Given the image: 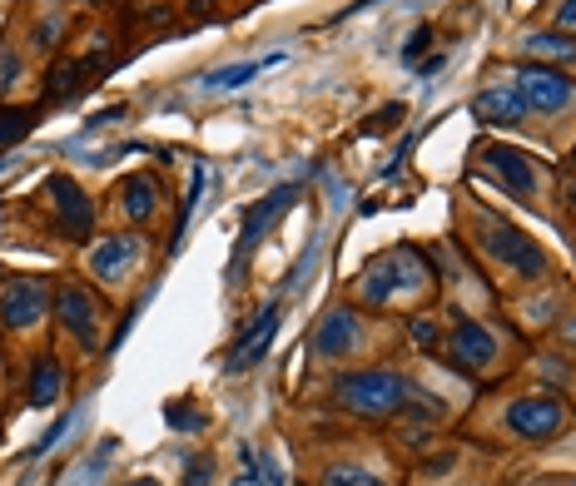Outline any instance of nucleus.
Returning <instances> with one entry per match:
<instances>
[{
  "label": "nucleus",
  "mask_w": 576,
  "mask_h": 486,
  "mask_svg": "<svg viewBox=\"0 0 576 486\" xmlns=\"http://www.w3.org/2000/svg\"><path fill=\"white\" fill-rule=\"evenodd\" d=\"M333 397H338L343 412L378 422V417H388V412H398V407L408 402V382H403L398 372L373 367V372H348V377H338Z\"/></svg>",
  "instance_id": "obj_1"
},
{
  "label": "nucleus",
  "mask_w": 576,
  "mask_h": 486,
  "mask_svg": "<svg viewBox=\"0 0 576 486\" xmlns=\"http://www.w3.org/2000/svg\"><path fill=\"white\" fill-rule=\"evenodd\" d=\"M428 278H432V268L418 248H393V253H383V258H373V263L363 268L358 298L378 308V303H388L398 288H423Z\"/></svg>",
  "instance_id": "obj_2"
},
{
  "label": "nucleus",
  "mask_w": 576,
  "mask_h": 486,
  "mask_svg": "<svg viewBox=\"0 0 576 486\" xmlns=\"http://www.w3.org/2000/svg\"><path fill=\"white\" fill-rule=\"evenodd\" d=\"M562 422H567V407H562L557 397H517V402L507 407V432H512V437H527V442L557 437Z\"/></svg>",
  "instance_id": "obj_3"
},
{
  "label": "nucleus",
  "mask_w": 576,
  "mask_h": 486,
  "mask_svg": "<svg viewBox=\"0 0 576 486\" xmlns=\"http://www.w3.org/2000/svg\"><path fill=\"white\" fill-rule=\"evenodd\" d=\"M517 100H522L527 110L552 115V110H567V105H572L576 90L567 75H557V70H547V65H527L522 80H517Z\"/></svg>",
  "instance_id": "obj_4"
},
{
  "label": "nucleus",
  "mask_w": 576,
  "mask_h": 486,
  "mask_svg": "<svg viewBox=\"0 0 576 486\" xmlns=\"http://www.w3.org/2000/svg\"><path fill=\"white\" fill-rule=\"evenodd\" d=\"M50 308V288L40 278H15L0 293V328H35Z\"/></svg>",
  "instance_id": "obj_5"
},
{
  "label": "nucleus",
  "mask_w": 576,
  "mask_h": 486,
  "mask_svg": "<svg viewBox=\"0 0 576 486\" xmlns=\"http://www.w3.org/2000/svg\"><path fill=\"white\" fill-rule=\"evenodd\" d=\"M482 243H487V253L507 258L517 273H532V278H537V273L547 268V258H542V248H537V243L522 239L517 229H507V224H497V219H492V224H482Z\"/></svg>",
  "instance_id": "obj_6"
},
{
  "label": "nucleus",
  "mask_w": 576,
  "mask_h": 486,
  "mask_svg": "<svg viewBox=\"0 0 576 486\" xmlns=\"http://www.w3.org/2000/svg\"><path fill=\"white\" fill-rule=\"evenodd\" d=\"M293 199H298V189H293V184H279L274 194H264V199H259V209H254V214L244 219V229H239V243H234V268L244 263V253H249L254 243L264 239V229H269V224H274V219L284 214Z\"/></svg>",
  "instance_id": "obj_7"
},
{
  "label": "nucleus",
  "mask_w": 576,
  "mask_h": 486,
  "mask_svg": "<svg viewBox=\"0 0 576 486\" xmlns=\"http://www.w3.org/2000/svg\"><path fill=\"white\" fill-rule=\"evenodd\" d=\"M55 308H60V323L70 328V338H80L85 348L95 343V293L90 288H80V283H65L60 293H55Z\"/></svg>",
  "instance_id": "obj_8"
},
{
  "label": "nucleus",
  "mask_w": 576,
  "mask_h": 486,
  "mask_svg": "<svg viewBox=\"0 0 576 486\" xmlns=\"http://www.w3.org/2000/svg\"><path fill=\"white\" fill-rule=\"evenodd\" d=\"M274 333H279V298L259 313V323H254V333H244L239 343H234V353H229V372H244V367H254L264 353H269V343H274Z\"/></svg>",
  "instance_id": "obj_9"
},
{
  "label": "nucleus",
  "mask_w": 576,
  "mask_h": 486,
  "mask_svg": "<svg viewBox=\"0 0 576 486\" xmlns=\"http://www.w3.org/2000/svg\"><path fill=\"white\" fill-rule=\"evenodd\" d=\"M50 199H55L60 229H65V234H75V239H85V234H90V224H95L90 199H85V194H80L70 179H50Z\"/></svg>",
  "instance_id": "obj_10"
},
{
  "label": "nucleus",
  "mask_w": 576,
  "mask_h": 486,
  "mask_svg": "<svg viewBox=\"0 0 576 486\" xmlns=\"http://www.w3.org/2000/svg\"><path fill=\"white\" fill-rule=\"evenodd\" d=\"M447 348H452V363H462V367H487V363H497V338H492L482 323H457Z\"/></svg>",
  "instance_id": "obj_11"
},
{
  "label": "nucleus",
  "mask_w": 576,
  "mask_h": 486,
  "mask_svg": "<svg viewBox=\"0 0 576 486\" xmlns=\"http://www.w3.org/2000/svg\"><path fill=\"white\" fill-rule=\"evenodd\" d=\"M353 343H358V313H353V308H333V313L318 323V333H313V348H318L323 358H343Z\"/></svg>",
  "instance_id": "obj_12"
},
{
  "label": "nucleus",
  "mask_w": 576,
  "mask_h": 486,
  "mask_svg": "<svg viewBox=\"0 0 576 486\" xmlns=\"http://www.w3.org/2000/svg\"><path fill=\"white\" fill-rule=\"evenodd\" d=\"M487 164L502 174V184H507L512 194H532V189H537V169H532V159H527L522 149H507V144H487Z\"/></svg>",
  "instance_id": "obj_13"
},
{
  "label": "nucleus",
  "mask_w": 576,
  "mask_h": 486,
  "mask_svg": "<svg viewBox=\"0 0 576 486\" xmlns=\"http://www.w3.org/2000/svg\"><path fill=\"white\" fill-rule=\"evenodd\" d=\"M135 258H140V239H130V234L105 239L95 253H90V273H100V278H120Z\"/></svg>",
  "instance_id": "obj_14"
},
{
  "label": "nucleus",
  "mask_w": 576,
  "mask_h": 486,
  "mask_svg": "<svg viewBox=\"0 0 576 486\" xmlns=\"http://www.w3.org/2000/svg\"><path fill=\"white\" fill-rule=\"evenodd\" d=\"M60 392H65V367H60V358L40 353L35 372H30V407H50V402H60Z\"/></svg>",
  "instance_id": "obj_15"
},
{
  "label": "nucleus",
  "mask_w": 576,
  "mask_h": 486,
  "mask_svg": "<svg viewBox=\"0 0 576 486\" xmlns=\"http://www.w3.org/2000/svg\"><path fill=\"white\" fill-rule=\"evenodd\" d=\"M472 110H477V120H487V124H522L527 120V105L517 100V90H487V95L472 100Z\"/></svg>",
  "instance_id": "obj_16"
},
{
  "label": "nucleus",
  "mask_w": 576,
  "mask_h": 486,
  "mask_svg": "<svg viewBox=\"0 0 576 486\" xmlns=\"http://www.w3.org/2000/svg\"><path fill=\"white\" fill-rule=\"evenodd\" d=\"M154 204H159V189H154L149 174H135V179L120 189V209H125V219H135V224H144V219L154 214Z\"/></svg>",
  "instance_id": "obj_17"
},
{
  "label": "nucleus",
  "mask_w": 576,
  "mask_h": 486,
  "mask_svg": "<svg viewBox=\"0 0 576 486\" xmlns=\"http://www.w3.org/2000/svg\"><path fill=\"white\" fill-rule=\"evenodd\" d=\"M323 486H388L378 472H368V467H353V462H333V467H323Z\"/></svg>",
  "instance_id": "obj_18"
},
{
  "label": "nucleus",
  "mask_w": 576,
  "mask_h": 486,
  "mask_svg": "<svg viewBox=\"0 0 576 486\" xmlns=\"http://www.w3.org/2000/svg\"><path fill=\"white\" fill-rule=\"evenodd\" d=\"M522 50H527V55H542V60H576V45L567 35H527Z\"/></svg>",
  "instance_id": "obj_19"
},
{
  "label": "nucleus",
  "mask_w": 576,
  "mask_h": 486,
  "mask_svg": "<svg viewBox=\"0 0 576 486\" xmlns=\"http://www.w3.org/2000/svg\"><path fill=\"white\" fill-rule=\"evenodd\" d=\"M254 75H259V65H254V60H239V65H224V70H214L204 85H209V90H239V85H249Z\"/></svg>",
  "instance_id": "obj_20"
},
{
  "label": "nucleus",
  "mask_w": 576,
  "mask_h": 486,
  "mask_svg": "<svg viewBox=\"0 0 576 486\" xmlns=\"http://www.w3.org/2000/svg\"><path fill=\"white\" fill-rule=\"evenodd\" d=\"M30 120H35L30 110H0V149L15 144V139H25V134H30Z\"/></svg>",
  "instance_id": "obj_21"
},
{
  "label": "nucleus",
  "mask_w": 576,
  "mask_h": 486,
  "mask_svg": "<svg viewBox=\"0 0 576 486\" xmlns=\"http://www.w3.org/2000/svg\"><path fill=\"white\" fill-rule=\"evenodd\" d=\"M209 482H214V462H209V457H189L184 486H209Z\"/></svg>",
  "instance_id": "obj_22"
},
{
  "label": "nucleus",
  "mask_w": 576,
  "mask_h": 486,
  "mask_svg": "<svg viewBox=\"0 0 576 486\" xmlns=\"http://www.w3.org/2000/svg\"><path fill=\"white\" fill-rule=\"evenodd\" d=\"M164 417H169V427H179V432H199V427H204V417H199L194 407H169Z\"/></svg>",
  "instance_id": "obj_23"
},
{
  "label": "nucleus",
  "mask_w": 576,
  "mask_h": 486,
  "mask_svg": "<svg viewBox=\"0 0 576 486\" xmlns=\"http://www.w3.org/2000/svg\"><path fill=\"white\" fill-rule=\"evenodd\" d=\"M393 120H403V105H388L383 115H373L363 129H368V134H383V129H393Z\"/></svg>",
  "instance_id": "obj_24"
},
{
  "label": "nucleus",
  "mask_w": 576,
  "mask_h": 486,
  "mask_svg": "<svg viewBox=\"0 0 576 486\" xmlns=\"http://www.w3.org/2000/svg\"><path fill=\"white\" fill-rule=\"evenodd\" d=\"M557 30H562V35H576V0H562V5H557Z\"/></svg>",
  "instance_id": "obj_25"
},
{
  "label": "nucleus",
  "mask_w": 576,
  "mask_h": 486,
  "mask_svg": "<svg viewBox=\"0 0 576 486\" xmlns=\"http://www.w3.org/2000/svg\"><path fill=\"white\" fill-rule=\"evenodd\" d=\"M432 45V25H418V35H413V40H408V50H403V55H408V60H413V55H423V50H428Z\"/></svg>",
  "instance_id": "obj_26"
},
{
  "label": "nucleus",
  "mask_w": 576,
  "mask_h": 486,
  "mask_svg": "<svg viewBox=\"0 0 576 486\" xmlns=\"http://www.w3.org/2000/svg\"><path fill=\"white\" fill-rule=\"evenodd\" d=\"M15 70H20V65H15V55H10V50H0V90L15 80Z\"/></svg>",
  "instance_id": "obj_27"
},
{
  "label": "nucleus",
  "mask_w": 576,
  "mask_h": 486,
  "mask_svg": "<svg viewBox=\"0 0 576 486\" xmlns=\"http://www.w3.org/2000/svg\"><path fill=\"white\" fill-rule=\"evenodd\" d=\"M413 333H418V343H432L437 333H432V323H413Z\"/></svg>",
  "instance_id": "obj_28"
},
{
  "label": "nucleus",
  "mask_w": 576,
  "mask_h": 486,
  "mask_svg": "<svg viewBox=\"0 0 576 486\" xmlns=\"http://www.w3.org/2000/svg\"><path fill=\"white\" fill-rule=\"evenodd\" d=\"M125 486H159V482H149V477H140V482H125Z\"/></svg>",
  "instance_id": "obj_29"
},
{
  "label": "nucleus",
  "mask_w": 576,
  "mask_h": 486,
  "mask_svg": "<svg viewBox=\"0 0 576 486\" xmlns=\"http://www.w3.org/2000/svg\"><path fill=\"white\" fill-rule=\"evenodd\" d=\"M542 486H576V482H542Z\"/></svg>",
  "instance_id": "obj_30"
}]
</instances>
